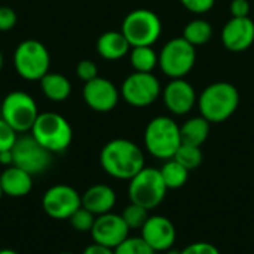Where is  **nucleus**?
I'll list each match as a JSON object with an SVG mask.
<instances>
[{"label":"nucleus","instance_id":"obj_13","mask_svg":"<svg viewBox=\"0 0 254 254\" xmlns=\"http://www.w3.org/2000/svg\"><path fill=\"white\" fill-rule=\"evenodd\" d=\"M82 97L85 104L98 113H107L112 112L121 98V91L116 88V85L106 79L97 76L95 79L85 82L82 89Z\"/></svg>","mask_w":254,"mask_h":254},{"label":"nucleus","instance_id":"obj_29","mask_svg":"<svg viewBox=\"0 0 254 254\" xmlns=\"http://www.w3.org/2000/svg\"><path fill=\"white\" fill-rule=\"evenodd\" d=\"M95 219H97V216H94L86 208L80 207L70 216L68 222H70L71 228L77 232H91V229L95 223Z\"/></svg>","mask_w":254,"mask_h":254},{"label":"nucleus","instance_id":"obj_19","mask_svg":"<svg viewBox=\"0 0 254 254\" xmlns=\"http://www.w3.org/2000/svg\"><path fill=\"white\" fill-rule=\"evenodd\" d=\"M0 185L3 195L10 198H22L33 189V176L15 165H10L0 174Z\"/></svg>","mask_w":254,"mask_h":254},{"label":"nucleus","instance_id":"obj_39","mask_svg":"<svg viewBox=\"0 0 254 254\" xmlns=\"http://www.w3.org/2000/svg\"><path fill=\"white\" fill-rule=\"evenodd\" d=\"M165 254H180V252L179 250H174V249H170V250L165 252Z\"/></svg>","mask_w":254,"mask_h":254},{"label":"nucleus","instance_id":"obj_35","mask_svg":"<svg viewBox=\"0 0 254 254\" xmlns=\"http://www.w3.org/2000/svg\"><path fill=\"white\" fill-rule=\"evenodd\" d=\"M250 10H252L250 0H232L229 4V12L234 18L250 16Z\"/></svg>","mask_w":254,"mask_h":254},{"label":"nucleus","instance_id":"obj_24","mask_svg":"<svg viewBox=\"0 0 254 254\" xmlns=\"http://www.w3.org/2000/svg\"><path fill=\"white\" fill-rule=\"evenodd\" d=\"M213 34H214V30H213V25L204 19V18H195V19H190L186 27L183 28V39L188 40L192 46L198 48V46H202L205 43H208L211 39H213Z\"/></svg>","mask_w":254,"mask_h":254},{"label":"nucleus","instance_id":"obj_14","mask_svg":"<svg viewBox=\"0 0 254 254\" xmlns=\"http://www.w3.org/2000/svg\"><path fill=\"white\" fill-rule=\"evenodd\" d=\"M161 97L167 110L174 116L190 113L198 103V94L186 79H171L162 89Z\"/></svg>","mask_w":254,"mask_h":254},{"label":"nucleus","instance_id":"obj_40","mask_svg":"<svg viewBox=\"0 0 254 254\" xmlns=\"http://www.w3.org/2000/svg\"><path fill=\"white\" fill-rule=\"evenodd\" d=\"M3 61H4V60H3V54L0 52V70H1V67H3Z\"/></svg>","mask_w":254,"mask_h":254},{"label":"nucleus","instance_id":"obj_18","mask_svg":"<svg viewBox=\"0 0 254 254\" xmlns=\"http://www.w3.org/2000/svg\"><path fill=\"white\" fill-rule=\"evenodd\" d=\"M116 204V193L107 185H92L82 195V207L94 216L110 213Z\"/></svg>","mask_w":254,"mask_h":254},{"label":"nucleus","instance_id":"obj_36","mask_svg":"<svg viewBox=\"0 0 254 254\" xmlns=\"http://www.w3.org/2000/svg\"><path fill=\"white\" fill-rule=\"evenodd\" d=\"M82 254H115V250L113 249H109L106 246L92 243L88 247H85V250L82 252Z\"/></svg>","mask_w":254,"mask_h":254},{"label":"nucleus","instance_id":"obj_11","mask_svg":"<svg viewBox=\"0 0 254 254\" xmlns=\"http://www.w3.org/2000/svg\"><path fill=\"white\" fill-rule=\"evenodd\" d=\"M15 167L37 176L49 168L52 162V153L46 150L31 134H24L18 137L15 146L12 147Z\"/></svg>","mask_w":254,"mask_h":254},{"label":"nucleus","instance_id":"obj_27","mask_svg":"<svg viewBox=\"0 0 254 254\" xmlns=\"http://www.w3.org/2000/svg\"><path fill=\"white\" fill-rule=\"evenodd\" d=\"M122 219L125 220L127 226L131 229H141L146 223V220L149 219V210H146L141 205H137L134 202H129L124 211H122Z\"/></svg>","mask_w":254,"mask_h":254},{"label":"nucleus","instance_id":"obj_5","mask_svg":"<svg viewBox=\"0 0 254 254\" xmlns=\"http://www.w3.org/2000/svg\"><path fill=\"white\" fill-rule=\"evenodd\" d=\"M121 31L131 46H153L162 34V21L150 9H134L124 18Z\"/></svg>","mask_w":254,"mask_h":254},{"label":"nucleus","instance_id":"obj_20","mask_svg":"<svg viewBox=\"0 0 254 254\" xmlns=\"http://www.w3.org/2000/svg\"><path fill=\"white\" fill-rule=\"evenodd\" d=\"M131 45L124 36V33L110 30L104 31L97 40V52L101 58L107 61H118L127 57L131 51Z\"/></svg>","mask_w":254,"mask_h":254},{"label":"nucleus","instance_id":"obj_8","mask_svg":"<svg viewBox=\"0 0 254 254\" xmlns=\"http://www.w3.org/2000/svg\"><path fill=\"white\" fill-rule=\"evenodd\" d=\"M37 116V103L28 92L10 91L4 95L0 106V118L7 122L18 134L30 132Z\"/></svg>","mask_w":254,"mask_h":254},{"label":"nucleus","instance_id":"obj_9","mask_svg":"<svg viewBox=\"0 0 254 254\" xmlns=\"http://www.w3.org/2000/svg\"><path fill=\"white\" fill-rule=\"evenodd\" d=\"M167 192L168 189L162 180L161 171L153 167H144L128 185L129 202L141 205L146 210L156 208L165 199Z\"/></svg>","mask_w":254,"mask_h":254},{"label":"nucleus","instance_id":"obj_41","mask_svg":"<svg viewBox=\"0 0 254 254\" xmlns=\"http://www.w3.org/2000/svg\"><path fill=\"white\" fill-rule=\"evenodd\" d=\"M1 198H3V189H1V185H0V201H1Z\"/></svg>","mask_w":254,"mask_h":254},{"label":"nucleus","instance_id":"obj_37","mask_svg":"<svg viewBox=\"0 0 254 254\" xmlns=\"http://www.w3.org/2000/svg\"><path fill=\"white\" fill-rule=\"evenodd\" d=\"M0 164L4 165V167H10L13 164V155H12V150H4V152H0Z\"/></svg>","mask_w":254,"mask_h":254},{"label":"nucleus","instance_id":"obj_10","mask_svg":"<svg viewBox=\"0 0 254 254\" xmlns=\"http://www.w3.org/2000/svg\"><path fill=\"white\" fill-rule=\"evenodd\" d=\"M121 97L132 107H147L162 95L159 79L153 73H131L121 85Z\"/></svg>","mask_w":254,"mask_h":254},{"label":"nucleus","instance_id":"obj_23","mask_svg":"<svg viewBox=\"0 0 254 254\" xmlns=\"http://www.w3.org/2000/svg\"><path fill=\"white\" fill-rule=\"evenodd\" d=\"M128 55L134 71L153 73L159 64V54L152 46H132Z\"/></svg>","mask_w":254,"mask_h":254},{"label":"nucleus","instance_id":"obj_28","mask_svg":"<svg viewBox=\"0 0 254 254\" xmlns=\"http://www.w3.org/2000/svg\"><path fill=\"white\" fill-rule=\"evenodd\" d=\"M115 254H155V250L141 237H128L115 249Z\"/></svg>","mask_w":254,"mask_h":254},{"label":"nucleus","instance_id":"obj_34","mask_svg":"<svg viewBox=\"0 0 254 254\" xmlns=\"http://www.w3.org/2000/svg\"><path fill=\"white\" fill-rule=\"evenodd\" d=\"M180 254H220L219 249L210 243H193L185 247Z\"/></svg>","mask_w":254,"mask_h":254},{"label":"nucleus","instance_id":"obj_3","mask_svg":"<svg viewBox=\"0 0 254 254\" xmlns=\"http://www.w3.org/2000/svg\"><path fill=\"white\" fill-rule=\"evenodd\" d=\"M180 144V125L171 116H156L146 125L144 147L153 158L173 159Z\"/></svg>","mask_w":254,"mask_h":254},{"label":"nucleus","instance_id":"obj_31","mask_svg":"<svg viewBox=\"0 0 254 254\" xmlns=\"http://www.w3.org/2000/svg\"><path fill=\"white\" fill-rule=\"evenodd\" d=\"M76 74L80 80L89 82L98 76V67L92 60H80L76 65Z\"/></svg>","mask_w":254,"mask_h":254},{"label":"nucleus","instance_id":"obj_16","mask_svg":"<svg viewBox=\"0 0 254 254\" xmlns=\"http://www.w3.org/2000/svg\"><path fill=\"white\" fill-rule=\"evenodd\" d=\"M222 43L229 52H244L254 43V21L250 16L231 18L222 28Z\"/></svg>","mask_w":254,"mask_h":254},{"label":"nucleus","instance_id":"obj_33","mask_svg":"<svg viewBox=\"0 0 254 254\" xmlns=\"http://www.w3.org/2000/svg\"><path fill=\"white\" fill-rule=\"evenodd\" d=\"M16 12L9 6H0V31H9L16 25Z\"/></svg>","mask_w":254,"mask_h":254},{"label":"nucleus","instance_id":"obj_1","mask_svg":"<svg viewBox=\"0 0 254 254\" xmlns=\"http://www.w3.org/2000/svg\"><path fill=\"white\" fill-rule=\"evenodd\" d=\"M100 165L116 180H131L146 167L144 152L138 144L127 138L107 141L100 152Z\"/></svg>","mask_w":254,"mask_h":254},{"label":"nucleus","instance_id":"obj_17","mask_svg":"<svg viewBox=\"0 0 254 254\" xmlns=\"http://www.w3.org/2000/svg\"><path fill=\"white\" fill-rule=\"evenodd\" d=\"M141 238L156 252H167L176 243V226L165 216H149L144 226L140 229Z\"/></svg>","mask_w":254,"mask_h":254},{"label":"nucleus","instance_id":"obj_25","mask_svg":"<svg viewBox=\"0 0 254 254\" xmlns=\"http://www.w3.org/2000/svg\"><path fill=\"white\" fill-rule=\"evenodd\" d=\"M161 176L162 180L167 186V189L170 190H176L183 188L188 183L189 179V170L185 168L182 164H179L176 159H168L164 162V165L161 167Z\"/></svg>","mask_w":254,"mask_h":254},{"label":"nucleus","instance_id":"obj_30","mask_svg":"<svg viewBox=\"0 0 254 254\" xmlns=\"http://www.w3.org/2000/svg\"><path fill=\"white\" fill-rule=\"evenodd\" d=\"M18 140V132L0 118V152L12 150Z\"/></svg>","mask_w":254,"mask_h":254},{"label":"nucleus","instance_id":"obj_38","mask_svg":"<svg viewBox=\"0 0 254 254\" xmlns=\"http://www.w3.org/2000/svg\"><path fill=\"white\" fill-rule=\"evenodd\" d=\"M0 254H19V253H16L15 250H10V249H1V250H0Z\"/></svg>","mask_w":254,"mask_h":254},{"label":"nucleus","instance_id":"obj_42","mask_svg":"<svg viewBox=\"0 0 254 254\" xmlns=\"http://www.w3.org/2000/svg\"><path fill=\"white\" fill-rule=\"evenodd\" d=\"M60 254H74V253H70V252H63V253Z\"/></svg>","mask_w":254,"mask_h":254},{"label":"nucleus","instance_id":"obj_21","mask_svg":"<svg viewBox=\"0 0 254 254\" xmlns=\"http://www.w3.org/2000/svg\"><path fill=\"white\" fill-rule=\"evenodd\" d=\"M39 82H40L42 94L51 101H55V103L65 101L71 94V83L61 73L48 71Z\"/></svg>","mask_w":254,"mask_h":254},{"label":"nucleus","instance_id":"obj_22","mask_svg":"<svg viewBox=\"0 0 254 254\" xmlns=\"http://www.w3.org/2000/svg\"><path fill=\"white\" fill-rule=\"evenodd\" d=\"M210 125L211 124L201 115L189 118L183 125H180L182 143L201 147L210 135Z\"/></svg>","mask_w":254,"mask_h":254},{"label":"nucleus","instance_id":"obj_2","mask_svg":"<svg viewBox=\"0 0 254 254\" xmlns=\"http://www.w3.org/2000/svg\"><path fill=\"white\" fill-rule=\"evenodd\" d=\"M241 101L238 88L231 82H213L198 95L199 115L210 124H222L234 116Z\"/></svg>","mask_w":254,"mask_h":254},{"label":"nucleus","instance_id":"obj_26","mask_svg":"<svg viewBox=\"0 0 254 254\" xmlns=\"http://www.w3.org/2000/svg\"><path fill=\"white\" fill-rule=\"evenodd\" d=\"M179 164H182L185 168H188L189 171L196 170L201 164H202V150L198 146H192V144H186L182 143L180 147L177 149L174 158Z\"/></svg>","mask_w":254,"mask_h":254},{"label":"nucleus","instance_id":"obj_15","mask_svg":"<svg viewBox=\"0 0 254 254\" xmlns=\"http://www.w3.org/2000/svg\"><path fill=\"white\" fill-rule=\"evenodd\" d=\"M89 234L94 243L115 250L122 241H125L129 237V228L127 226L121 214H115L110 211L97 216Z\"/></svg>","mask_w":254,"mask_h":254},{"label":"nucleus","instance_id":"obj_32","mask_svg":"<svg viewBox=\"0 0 254 254\" xmlns=\"http://www.w3.org/2000/svg\"><path fill=\"white\" fill-rule=\"evenodd\" d=\"M180 3H182L183 7L188 9L190 13L204 15V13L210 12V10L214 7L216 0H180Z\"/></svg>","mask_w":254,"mask_h":254},{"label":"nucleus","instance_id":"obj_4","mask_svg":"<svg viewBox=\"0 0 254 254\" xmlns=\"http://www.w3.org/2000/svg\"><path fill=\"white\" fill-rule=\"evenodd\" d=\"M30 134L52 155L68 149L73 140V128L70 122L55 112L39 113Z\"/></svg>","mask_w":254,"mask_h":254},{"label":"nucleus","instance_id":"obj_6","mask_svg":"<svg viewBox=\"0 0 254 254\" xmlns=\"http://www.w3.org/2000/svg\"><path fill=\"white\" fill-rule=\"evenodd\" d=\"M13 67L19 77L25 80H40L51 67L48 48L34 39L22 40L13 52Z\"/></svg>","mask_w":254,"mask_h":254},{"label":"nucleus","instance_id":"obj_12","mask_svg":"<svg viewBox=\"0 0 254 254\" xmlns=\"http://www.w3.org/2000/svg\"><path fill=\"white\" fill-rule=\"evenodd\" d=\"M82 207V195L70 185H54L42 196V208L54 220H68Z\"/></svg>","mask_w":254,"mask_h":254},{"label":"nucleus","instance_id":"obj_7","mask_svg":"<svg viewBox=\"0 0 254 254\" xmlns=\"http://www.w3.org/2000/svg\"><path fill=\"white\" fill-rule=\"evenodd\" d=\"M196 48L182 36L168 40L159 52L161 71L170 79H185L195 67Z\"/></svg>","mask_w":254,"mask_h":254}]
</instances>
